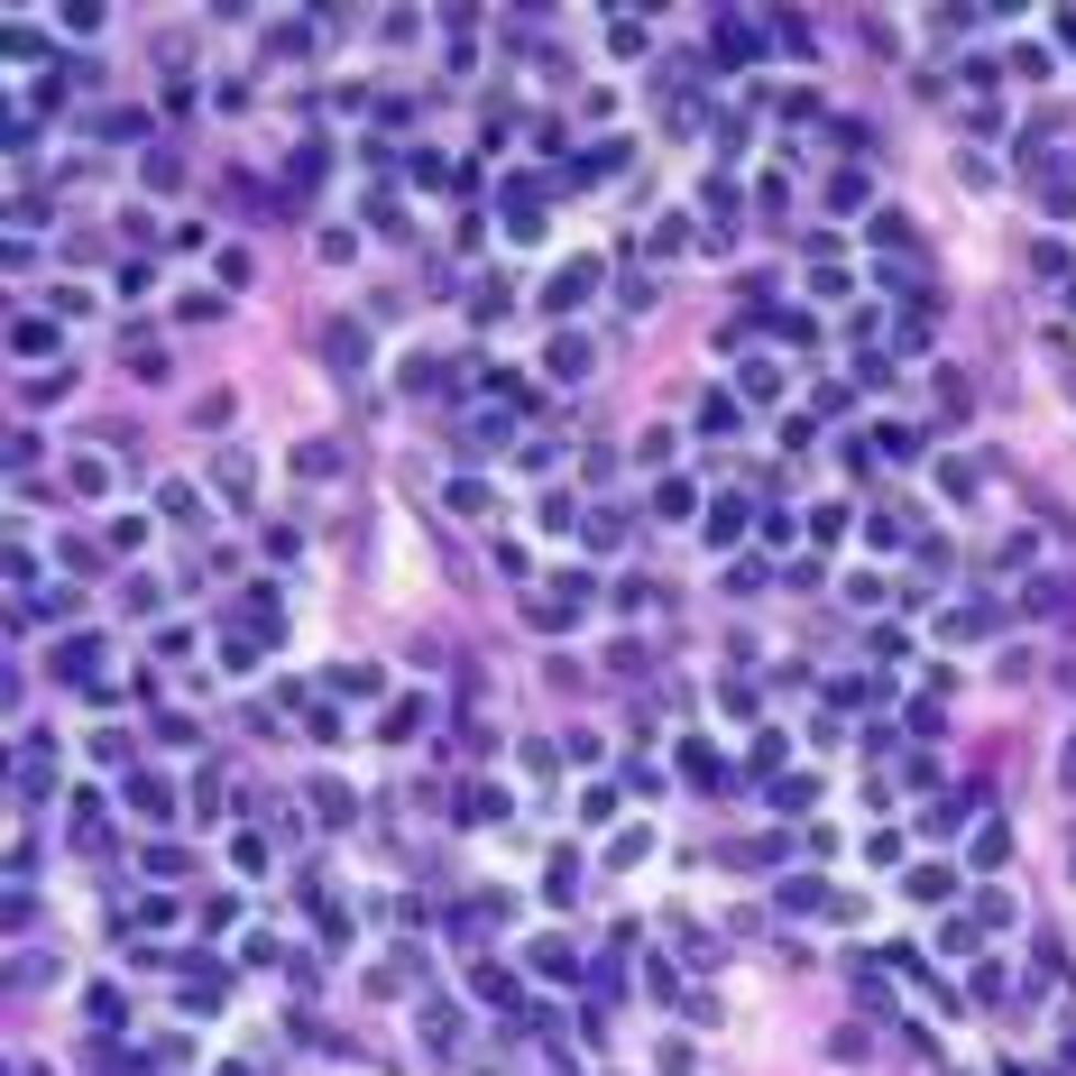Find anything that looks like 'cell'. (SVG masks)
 Here are the masks:
<instances>
[{"label":"cell","instance_id":"obj_1","mask_svg":"<svg viewBox=\"0 0 1076 1076\" xmlns=\"http://www.w3.org/2000/svg\"><path fill=\"white\" fill-rule=\"evenodd\" d=\"M589 295H599V259H571V267H561L552 286H544V304H552V314H571V304H589Z\"/></svg>","mask_w":1076,"mask_h":1076},{"label":"cell","instance_id":"obj_2","mask_svg":"<svg viewBox=\"0 0 1076 1076\" xmlns=\"http://www.w3.org/2000/svg\"><path fill=\"white\" fill-rule=\"evenodd\" d=\"M212 479H221V497H230V506L259 497V470H249V451H221V470H212Z\"/></svg>","mask_w":1076,"mask_h":1076},{"label":"cell","instance_id":"obj_3","mask_svg":"<svg viewBox=\"0 0 1076 1076\" xmlns=\"http://www.w3.org/2000/svg\"><path fill=\"white\" fill-rule=\"evenodd\" d=\"M544 369L561 377V387H571V377H589V341H580V331H561V341L544 350Z\"/></svg>","mask_w":1076,"mask_h":1076},{"label":"cell","instance_id":"obj_4","mask_svg":"<svg viewBox=\"0 0 1076 1076\" xmlns=\"http://www.w3.org/2000/svg\"><path fill=\"white\" fill-rule=\"evenodd\" d=\"M130 810H139V819H147V828H157V819H166V810H175V791H166V782H157V773H130Z\"/></svg>","mask_w":1076,"mask_h":1076},{"label":"cell","instance_id":"obj_5","mask_svg":"<svg viewBox=\"0 0 1076 1076\" xmlns=\"http://www.w3.org/2000/svg\"><path fill=\"white\" fill-rule=\"evenodd\" d=\"M322 350H331V369H359V359H369V331H359V322H331Z\"/></svg>","mask_w":1076,"mask_h":1076},{"label":"cell","instance_id":"obj_6","mask_svg":"<svg viewBox=\"0 0 1076 1076\" xmlns=\"http://www.w3.org/2000/svg\"><path fill=\"white\" fill-rule=\"evenodd\" d=\"M700 432H717V442H736V432H746V405H736V396H709V405H700Z\"/></svg>","mask_w":1076,"mask_h":1076},{"label":"cell","instance_id":"obj_7","mask_svg":"<svg viewBox=\"0 0 1076 1076\" xmlns=\"http://www.w3.org/2000/svg\"><path fill=\"white\" fill-rule=\"evenodd\" d=\"M736 534H746V497H717V516H709V544H717V552H727V544H736Z\"/></svg>","mask_w":1076,"mask_h":1076},{"label":"cell","instance_id":"obj_8","mask_svg":"<svg viewBox=\"0 0 1076 1076\" xmlns=\"http://www.w3.org/2000/svg\"><path fill=\"white\" fill-rule=\"evenodd\" d=\"M681 773H690V782H727V764H717V746L690 736V746H681Z\"/></svg>","mask_w":1076,"mask_h":1076},{"label":"cell","instance_id":"obj_9","mask_svg":"<svg viewBox=\"0 0 1076 1076\" xmlns=\"http://www.w3.org/2000/svg\"><path fill=\"white\" fill-rule=\"evenodd\" d=\"M506 432H516V424H506V415H479V424H460V451H497V442H506Z\"/></svg>","mask_w":1076,"mask_h":1076},{"label":"cell","instance_id":"obj_10","mask_svg":"<svg viewBox=\"0 0 1076 1076\" xmlns=\"http://www.w3.org/2000/svg\"><path fill=\"white\" fill-rule=\"evenodd\" d=\"M911 892H920V902H947V892H957V865H920Z\"/></svg>","mask_w":1076,"mask_h":1076},{"label":"cell","instance_id":"obj_11","mask_svg":"<svg viewBox=\"0 0 1076 1076\" xmlns=\"http://www.w3.org/2000/svg\"><path fill=\"white\" fill-rule=\"evenodd\" d=\"M717 56H755V19H717Z\"/></svg>","mask_w":1076,"mask_h":1076},{"label":"cell","instance_id":"obj_12","mask_svg":"<svg viewBox=\"0 0 1076 1076\" xmlns=\"http://www.w3.org/2000/svg\"><path fill=\"white\" fill-rule=\"evenodd\" d=\"M451 516H488V479H451Z\"/></svg>","mask_w":1076,"mask_h":1076},{"label":"cell","instance_id":"obj_13","mask_svg":"<svg viewBox=\"0 0 1076 1076\" xmlns=\"http://www.w3.org/2000/svg\"><path fill=\"white\" fill-rule=\"evenodd\" d=\"M92 654H101V645H92V635H74V645L56 654V672H74V681H92Z\"/></svg>","mask_w":1076,"mask_h":1076},{"label":"cell","instance_id":"obj_14","mask_svg":"<svg viewBox=\"0 0 1076 1076\" xmlns=\"http://www.w3.org/2000/svg\"><path fill=\"white\" fill-rule=\"evenodd\" d=\"M1012 856V828H1003V819H993V828H976V865H1003Z\"/></svg>","mask_w":1076,"mask_h":1076},{"label":"cell","instance_id":"obj_15","mask_svg":"<svg viewBox=\"0 0 1076 1076\" xmlns=\"http://www.w3.org/2000/svg\"><path fill=\"white\" fill-rule=\"evenodd\" d=\"M810 801H819V782H810V773H791V782H782V791H773V810H791V819H801V810H810Z\"/></svg>","mask_w":1076,"mask_h":1076},{"label":"cell","instance_id":"obj_16","mask_svg":"<svg viewBox=\"0 0 1076 1076\" xmlns=\"http://www.w3.org/2000/svg\"><path fill=\"white\" fill-rule=\"evenodd\" d=\"M580 819H589V828H607V819H617V791H607V782L580 791Z\"/></svg>","mask_w":1076,"mask_h":1076},{"label":"cell","instance_id":"obj_17","mask_svg":"<svg viewBox=\"0 0 1076 1076\" xmlns=\"http://www.w3.org/2000/svg\"><path fill=\"white\" fill-rule=\"evenodd\" d=\"M415 727H424V700H396V709H387V727H377V736H415Z\"/></svg>","mask_w":1076,"mask_h":1076},{"label":"cell","instance_id":"obj_18","mask_svg":"<svg viewBox=\"0 0 1076 1076\" xmlns=\"http://www.w3.org/2000/svg\"><path fill=\"white\" fill-rule=\"evenodd\" d=\"M1058 37H1067V46H1076V10H1067V19H1058Z\"/></svg>","mask_w":1076,"mask_h":1076},{"label":"cell","instance_id":"obj_19","mask_svg":"<svg viewBox=\"0 0 1076 1076\" xmlns=\"http://www.w3.org/2000/svg\"><path fill=\"white\" fill-rule=\"evenodd\" d=\"M1067 791H1076V746H1067Z\"/></svg>","mask_w":1076,"mask_h":1076}]
</instances>
